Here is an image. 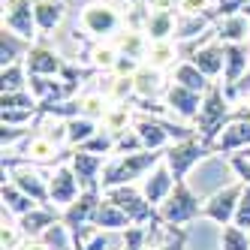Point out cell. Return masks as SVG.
Listing matches in <instances>:
<instances>
[{"label":"cell","mask_w":250,"mask_h":250,"mask_svg":"<svg viewBox=\"0 0 250 250\" xmlns=\"http://www.w3.org/2000/svg\"><path fill=\"white\" fill-rule=\"evenodd\" d=\"M244 181H232L220 190H214L205 205H202V220H211V223H217V226H229V223H235V211H238V202H241V196H244Z\"/></svg>","instance_id":"obj_8"},{"label":"cell","mask_w":250,"mask_h":250,"mask_svg":"<svg viewBox=\"0 0 250 250\" xmlns=\"http://www.w3.org/2000/svg\"><path fill=\"white\" fill-rule=\"evenodd\" d=\"M187 238H190L187 226H166L163 238H160L151 250H187Z\"/></svg>","instance_id":"obj_38"},{"label":"cell","mask_w":250,"mask_h":250,"mask_svg":"<svg viewBox=\"0 0 250 250\" xmlns=\"http://www.w3.org/2000/svg\"><path fill=\"white\" fill-rule=\"evenodd\" d=\"M48 193H51V208H58V211H63L66 205H73L82 196V181L76 178V172H73L69 163H61V166L51 169Z\"/></svg>","instance_id":"obj_11"},{"label":"cell","mask_w":250,"mask_h":250,"mask_svg":"<svg viewBox=\"0 0 250 250\" xmlns=\"http://www.w3.org/2000/svg\"><path fill=\"white\" fill-rule=\"evenodd\" d=\"M175 27H178V9H151L145 33L151 42H166L175 40Z\"/></svg>","instance_id":"obj_21"},{"label":"cell","mask_w":250,"mask_h":250,"mask_svg":"<svg viewBox=\"0 0 250 250\" xmlns=\"http://www.w3.org/2000/svg\"><path fill=\"white\" fill-rule=\"evenodd\" d=\"M33 12H37L40 37H48L66 21V0H33Z\"/></svg>","instance_id":"obj_19"},{"label":"cell","mask_w":250,"mask_h":250,"mask_svg":"<svg viewBox=\"0 0 250 250\" xmlns=\"http://www.w3.org/2000/svg\"><path fill=\"white\" fill-rule=\"evenodd\" d=\"M139 66H142V63H139L136 58H127V55H121L112 73H115V76H136V73H139Z\"/></svg>","instance_id":"obj_43"},{"label":"cell","mask_w":250,"mask_h":250,"mask_svg":"<svg viewBox=\"0 0 250 250\" xmlns=\"http://www.w3.org/2000/svg\"><path fill=\"white\" fill-rule=\"evenodd\" d=\"M100 127H103L100 121L84 118V115L69 118V121H66V148H82L91 136H97V133H100Z\"/></svg>","instance_id":"obj_31"},{"label":"cell","mask_w":250,"mask_h":250,"mask_svg":"<svg viewBox=\"0 0 250 250\" xmlns=\"http://www.w3.org/2000/svg\"><path fill=\"white\" fill-rule=\"evenodd\" d=\"M3 27L19 33L21 40L37 42L40 27H37V12H33V0H3Z\"/></svg>","instance_id":"obj_9"},{"label":"cell","mask_w":250,"mask_h":250,"mask_svg":"<svg viewBox=\"0 0 250 250\" xmlns=\"http://www.w3.org/2000/svg\"><path fill=\"white\" fill-rule=\"evenodd\" d=\"M33 42L21 40L19 33H12V30H0V66H12V63H21L27 58V51H30Z\"/></svg>","instance_id":"obj_27"},{"label":"cell","mask_w":250,"mask_h":250,"mask_svg":"<svg viewBox=\"0 0 250 250\" xmlns=\"http://www.w3.org/2000/svg\"><path fill=\"white\" fill-rule=\"evenodd\" d=\"M69 151H73V148H63V145H58L55 139H48L42 130H37L21 145V157H6L3 154V160H9V163L40 166V169H55V166H61V163L69 160Z\"/></svg>","instance_id":"obj_7"},{"label":"cell","mask_w":250,"mask_h":250,"mask_svg":"<svg viewBox=\"0 0 250 250\" xmlns=\"http://www.w3.org/2000/svg\"><path fill=\"white\" fill-rule=\"evenodd\" d=\"M133 82H136V97L139 100H163L166 87H169V79H166L163 69H154L148 63L139 66V73L133 76Z\"/></svg>","instance_id":"obj_18"},{"label":"cell","mask_w":250,"mask_h":250,"mask_svg":"<svg viewBox=\"0 0 250 250\" xmlns=\"http://www.w3.org/2000/svg\"><path fill=\"white\" fill-rule=\"evenodd\" d=\"M232 118H235V105H232V100L226 97L223 82H211L208 91L202 94V109H199V115H196V121H193L196 133H199L208 145H214L217 136L223 133V127Z\"/></svg>","instance_id":"obj_1"},{"label":"cell","mask_w":250,"mask_h":250,"mask_svg":"<svg viewBox=\"0 0 250 250\" xmlns=\"http://www.w3.org/2000/svg\"><path fill=\"white\" fill-rule=\"evenodd\" d=\"M79 27L87 40L94 42H109L115 40L118 33L124 30V15L105 3V0H97V3H87L82 12H79Z\"/></svg>","instance_id":"obj_4"},{"label":"cell","mask_w":250,"mask_h":250,"mask_svg":"<svg viewBox=\"0 0 250 250\" xmlns=\"http://www.w3.org/2000/svg\"><path fill=\"white\" fill-rule=\"evenodd\" d=\"M37 241L45 250H76V238H73V232L63 226V220H58L55 226H48Z\"/></svg>","instance_id":"obj_32"},{"label":"cell","mask_w":250,"mask_h":250,"mask_svg":"<svg viewBox=\"0 0 250 250\" xmlns=\"http://www.w3.org/2000/svg\"><path fill=\"white\" fill-rule=\"evenodd\" d=\"M97 232H127L133 226V220L124 214L115 202H109L103 196V202H100V211H97V220H94Z\"/></svg>","instance_id":"obj_24"},{"label":"cell","mask_w":250,"mask_h":250,"mask_svg":"<svg viewBox=\"0 0 250 250\" xmlns=\"http://www.w3.org/2000/svg\"><path fill=\"white\" fill-rule=\"evenodd\" d=\"M214 33H217L220 42H247L250 40V19L244 12L220 19L217 24H214Z\"/></svg>","instance_id":"obj_28"},{"label":"cell","mask_w":250,"mask_h":250,"mask_svg":"<svg viewBox=\"0 0 250 250\" xmlns=\"http://www.w3.org/2000/svg\"><path fill=\"white\" fill-rule=\"evenodd\" d=\"M235 226L247 229L250 232V184L244 187V196H241V202H238V211H235Z\"/></svg>","instance_id":"obj_41"},{"label":"cell","mask_w":250,"mask_h":250,"mask_svg":"<svg viewBox=\"0 0 250 250\" xmlns=\"http://www.w3.org/2000/svg\"><path fill=\"white\" fill-rule=\"evenodd\" d=\"M79 105H82V115L84 118H94V121H100L103 124V118H105V112H109V100H105L100 91H82L79 94Z\"/></svg>","instance_id":"obj_34"},{"label":"cell","mask_w":250,"mask_h":250,"mask_svg":"<svg viewBox=\"0 0 250 250\" xmlns=\"http://www.w3.org/2000/svg\"><path fill=\"white\" fill-rule=\"evenodd\" d=\"M115 145H118V136L115 133H109L105 127H100V133L97 136H91L82 145V151H87V154H100V157H115Z\"/></svg>","instance_id":"obj_35"},{"label":"cell","mask_w":250,"mask_h":250,"mask_svg":"<svg viewBox=\"0 0 250 250\" xmlns=\"http://www.w3.org/2000/svg\"><path fill=\"white\" fill-rule=\"evenodd\" d=\"M103 196L109 202H115L127 217L133 220V226H163V220H160V211L145 199V193H142V187L136 184H124V187H109L103 190Z\"/></svg>","instance_id":"obj_6"},{"label":"cell","mask_w":250,"mask_h":250,"mask_svg":"<svg viewBox=\"0 0 250 250\" xmlns=\"http://www.w3.org/2000/svg\"><path fill=\"white\" fill-rule=\"evenodd\" d=\"M21 241H24L21 229H19V226H6V223H3V232H0V244H3V250H19V247H21Z\"/></svg>","instance_id":"obj_40"},{"label":"cell","mask_w":250,"mask_h":250,"mask_svg":"<svg viewBox=\"0 0 250 250\" xmlns=\"http://www.w3.org/2000/svg\"><path fill=\"white\" fill-rule=\"evenodd\" d=\"M202 205H205V199L199 193H196L187 181H178L175 190L169 193V199L157 211H160L163 226H187V223L202 217Z\"/></svg>","instance_id":"obj_5"},{"label":"cell","mask_w":250,"mask_h":250,"mask_svg":"<svg viewBox=\"0 0 250 250\" xmlns=\"http://www.w3.org/2000/svg\"><path fill=\"white\" fill-rule=\"evenodd\" d=\"M181 61V51H178V42L175 40H166V42H151V48H148V58H145V63L148 66H154V69H169L172 73V66Z\"/></svg>","instance_id":"obj_30"},{"label":"cell","mask_w":250,"mask_h":250,"mask_svg":"<svg viewBox=\"0 0 250 250\" xmlns=\"http://www.w3.org/2000/svg\"><path fill=\"white\" fill-rule=\"evenodd\" d=\"M175 178H172V169L166 166V160L163 163H157L145 178H142V193H145V199L154 205V208H160L166 199H169V193L175 190Z\"/></svg>","instance_id":"obj_16"},{"label":"cell","mask_w":250,"mask_h":250,"mask_svg":"<svg viewBox=\"0 0 250 250\" xmlns=\"http://www.w3.org/2000/svg\"><path fill=\"white\" fill-rule=\"evenodd\" d=\"M115 48L121 51V55H127V58H136L139 63H145L148 58V48H151V40H148V33H139V30H127L124 27L118 37L112 40Z\"/></svg>","instance_id":"obj_26"},{"label":"cell","mask_w":250,"mask_h":250,"mask_svg":"<svg viewBox=\"0 0 250 250\" xmlns=\"http://www.w3.org/2000/svg\"><path fill=\"white\" fill-rule=\"evenodd\" d=\"M40 112V100L30 91H15V94H3L0 100V112Z\"/></svg>","instance_id":"obj_36"},{"label":"cell","mask_w":250,"mask_h":250,"mask_svg":"<svg viewBox=\"0 0 250 250\" xmlns=\"http://www.w3.org/2000/svg\"><path fill=\"white\" fill-rule=\"evenodd\" d=\"M0 199H3V211L12 214L15 220L24 217V214H30L33 208H40L21 187H15L12 181H6V178H3V187H0Z\"/></svg>","instance_id":"obj_23"},{"label":"cell","mask_w":250,"mask_h":250,"mask_svg":"<svg viewBox=\"0 0 250 250\" xmlns=\"http://www.w3.org/2000/svg\"><path fill=\"white\" fill-rule=\"evenodd\" d=\"M58 220H61V211H58V208L40 205V208H33L30 214H24V217H19V229H21L24 238H40L42 232H45L48 226H55Z\"/></svg>","instance_id":"obj_20"},{"label":"cell","mask_w":250,"mask_h":250,"mask_svg":"<svg viewBox=\"0 0 250 250\" xmlns=\"http://www.w3.org/2000/svg\"><path fill=\"white\" fill-rule=\"evenodd\" d=\"M247 148H250V118H232L214 142V151H217V157H229Z\"/></svg>","instance_id":"obj_14"},{"label":"cell","mask_w":250,"mask_h":250,"mask_svg":"<svg viewBox=\"0 0 250 250\" xmlns=\"http://www.w3.org/2000/svg\"><path fill=\"white\" fill-rule=\"evenodd\" d=\"M217 157V151H214V145H208V142L196 133L190 139H181V142H172V145L166 148V166L172 169V178L175 181H187V175L193 172V166L205 163V160Z\"/></svg>","instance_id":"obj_3"},{"label":"cell","mask_w":250,"mask_h":250,"mask_svg":"<svg viewBox=\"0 0 250 250\" xmlns=\"http://www.w3.org/2000/svg\"><path fill=\"white\" fill-rule=\"evenodd\" d=\"M214 6V0H181L178 3V12L181 15H205Z\"/></svg>","instance_id":"obj_42"},{"label":"cell","mask_w":250,"mask_h":250,"mask_svg":"<svg viewBox=\"0 0 250 250\" xmlns=\"http://www.w3.org/2000/svg\"><path fill=\"white\" fill-rule=\"evenodd\" d=\"M148 9H178V3L181 0H142Z\"/></svg>","instance_id":"obj_44"},{"label":"cell","mask_w":250,"mask_h":250,"mask_svg":"<svg viewBox=\"0 0 250 250\" xmlns=\"http://www.w3.org/2000/svg\"><path fill=\"white\" fill-rule=\"evenodd\" d=\"M163 103L169 105L172 115H178L181 121L193 124L196 115H199V109H202V94H196V91H190V87H181V84L169 82L166 94H163Z\"/></svg>","instance_id":"obj_13"},{"label":"cell","mask_w":250,"mask_h":250,"mask_svg":"<svg viewBox=\"0 0 250 250\" xmlns=\"http://www.w3.org/2000/svg\"><path fill=\"white\" fill-rule=\"evenodd\" d=\"M223 48H226L223 84H235L250 73V42H223Z\"/></svg>","instance_id":"obj_17"},{"label":"cell","mask_w":250,"mask_h":250,"mask_svg":"<svg viewBox=\"0 0 250 250\" xmlns=\"http://www.w3.org/2000/svg\"><path fill=\"white\" fill-rule=\"evenodd\" d=\"M193 66H199L202 73L211 79V82H217V79H223V66H226V48H223V42L214 37V40H208L205 45H199L193 51V55L187 58Z\"/></svg>","instance_id":"obj_15"},{"label":"cell","mask_w":250,"mask_h":250,"mask_svg":"<svg viewBox=\"0 0 250 250\" xmlns=\"http://www.w3.org/2000/svg\"><path fill=\"white\" fill-rule=\"evenodd\" d=\"M226 163H229L232 172H235L238 181L250 184V154H229V157H226Z\"/></svg>","instance_id":"obj_39"},{"label":"cell","mask_w":250,"mask_h":250,"mask_svg":"<svg viewBox=\"0 0 250 250\" xmlns=\"http://www.w3.org/2000/svg\"><path fill=\"white\" fill-rule=\"evenodd\" d=\"M220 250H250V232L235 223L220 226Z\"/></svg>","instance_id":"obj_37"},{"label":"cell","mask_w":250,"mask_h":250,"mask_svg":"<svg viewBox=\"0 0 250 250\" xmlns=\"http://www.w3.org/2000/svg\"><path fill=\"white\" fill-rule=\"evenodd\" d=\"M27 82H30V73H27L24 61L21 63H12V66H3V73H0V87H3V94L27 91Z\"/></svg>","instance_id":"obj_33"},{"label":"cell","mask_w":250,"mask_h":250,"mask_svg":"<svg viewBox=\"0 0 250 250\" xmlns=\"http://www.w3.org/2000/svg\"><path fill=\"white\" fill-rule=\"evenodd\" d=\"M124 3H130V6H133V3H139V0H124Z\"/></svg>","instance_id":"obj_46"},{"label":"cell","mask_w":250,"mask_h":250,"mask_svg":"<svg viewBox=\"0 0 250 250\" xmlns=\"http://www.w3.org/2000/svg\"><path fill=\"white\" fill-rule=\"evenodd\" d=\"M118 58H121V51H118L115 42L109 40V42H94L79 61H82L84 66H94L97 73H112L115 63H118Z\"/></svg>","instance_id":"obj_22"},{"label":"cell","mask_w":250,"mask_h":250,"mask_svg":"<svg viewBox=\"0 0 250 250\" xmlns=\"http://www.w3.org/2000/svg\"><path fill=\"white\" fill-rule=\"evenodd\" d=\"M133 121H136L133 103H112L109 112H105V118H103V127L109 133H115V136H121V133L133 130Z\"/></svg>","instance_id":"obj_29"},{"label":"cell","mask_w":250,"mask_h":250,"mask_svg":"<svg viewBox=\"0 0 250 250\" xmlns=\"http://www.w3.org/2000/svg\"><path fill=\"white\" fill-rule=\"evenodd\" d=\"M24 66H27V73L30 76H48V79H58L63 73V66H66V58L61 55L58 48H51L45 42V37H40L37 42L30 45L27 51V58H24Z\"/></svg>","instance_id":"obj_10"},{"label":"cell","mask_w":250,"mask_h":250,"mask_svg":"<svg viewBox=\"0 0 250 250\" xmlns=\"http://www.w3.org/2000/svg\"><path fill=\"white\" fill-rule=\"evenodd\" d=\"M244 15H247V19H250V3H247V6H244Z\"/></svg>","instance_id":"obj_45"},{"label":"cell","mask_w":250,"mask_h":250,"mask_svg":"<svg viewBox=\"0 0 250 250\" xmlns=\"http://www.w3.org/2000/svg\"><path fill=\"white\" fill-rule=\"evenodd\" d=\"M69 166H73L76 178L82 181V190H94V187H103V169H105V157L100 154H87L82 148H73L69 151Z\"/></svg>","instance_id":"obj_12"},{"label":"cell","mask_w":250,"mask_h":250,"mask_svg":"<svg viewBox=\"0 0 250 250\" xmlns=\"http://www.w3.org/2000/svg\"><path fill=\"white\" fill-rule=\"evenodd\" d=\"M166 151H136V154H124V157H109L103 169V190L109 187H124V184H136L139 178H145L157 163H163Z\"/></svg>","instance_id":"obj_2"},{"label":"cell","mask_w":250,"mask_h":250,"mask_svg":"<svg viewBox=\"0 0 250 250\" xmlns=\"http://www.w3.org/2000/svg\"><path fill=\"white\" fill-rule=\"evenodd\" d=\"M169 82L181 84V87H190V91H196V94H205V91H208V84H211V79L202 73L199 66H193L190 61H178V63L172 66Z\"/></svg>","instance_id":"obj_25"}]
</instances>
